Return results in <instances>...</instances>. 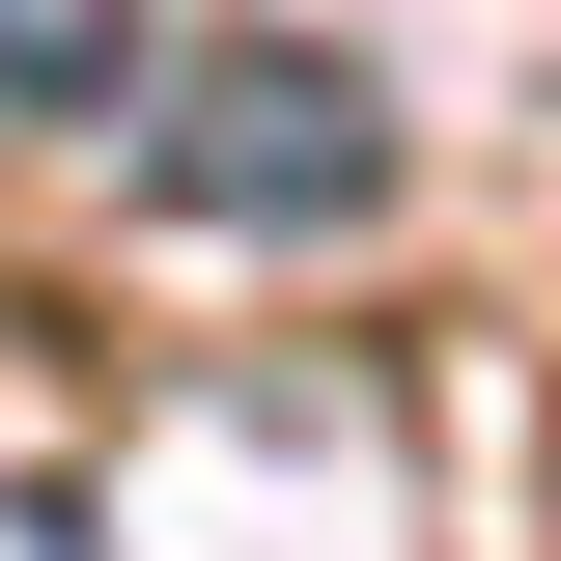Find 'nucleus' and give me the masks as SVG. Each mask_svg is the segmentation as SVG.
Returning <instances> with one entry per match:
<instances>
[{
    "label": "nucleus",
    "instance_id": "2",
    "mask_svg": "<svg viewBox=\"0 0 561 561\" xmlns=\"http://www.w3.org/2000/svg\"><path fill=\"white\" fill-rule=\"evenodd\" d=\"M140 84V0H0V113H113Z\"/></svg>",
    "mask_w": 561,
    "mask_h": 561
},
{
    "label": "nucleus",
    "instance_id": "1",
    "mask_svg": "<svg viewBox=\"0 0 561 561\" xmlns=\"http://www.w3.org/2000/svg\"><path fill=\"white\" fill-rule=\"evenodd\" d=\"M140 197L169 225H365L393 197V84L309 57V28H225V57L140 113Z\"/></svg>",
    "mask_w": 561,
    "mask_h": 561
}]
</instances>
